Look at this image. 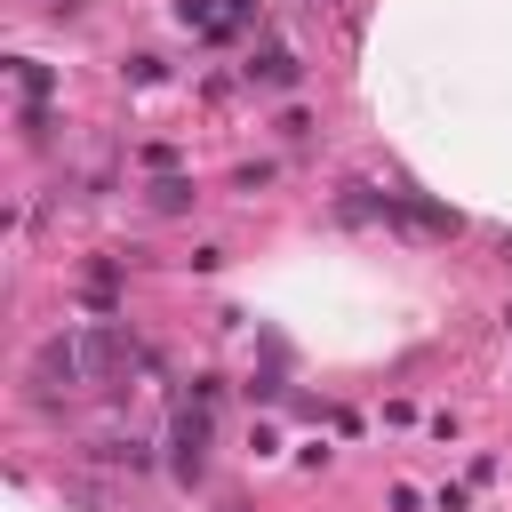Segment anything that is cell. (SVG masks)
Returning <instances> with one entry per match:
<instances>
[{"label":"cell","mask_w":512,"mask_h":512,"mask_svg":"<svg viewBox=\"0 0 512 512\" xmlns=\"http://www.w3.org/2000/svg\"><path fill=\"white\" fill-rule=\"evenodd\" d=\"M168 448H176V480H200V464H208V416L184 408L176 432H168Z\"/></svg>","instance_id":"obj_1"},{"label":"cell","mask_w":512,"mask_h":512,"mask_svg":"<svg viewBox=\"0 0 512 512\" xmlns=\"http://www.w3.org/2000/svg\"><path fill=\"white\" fill-rule=\"evenodd\" d=\"M80 360H88V368H120V360H136V344H128L120 328H88V344H80Z\"/></svg>","instance_id":"obj_2"},{"label":"cell","mask_w":512,"mask_h":512,"mask_svg":"<svg viewBox=\"0 0 512 512\" xmlns=\"http://www.w3.org/2000/svg\"><path fill=\"white\" fill-rule=\"evenodd\" d=\"M248 72H256V80H272V88H288V80H296V56H288V48H264Z\"/></svg>","instance_id":"obj_3"},{"label":"cell","mask_w":512,"mask_h":512,"mask_svg":"<svg viewBox=\"0 0 512 512\" xmlns=\"http://www.w3.org/2000/svg\"><path fill=\"white\" fill-rule=\"evenodd\" d=\"M152 208H192V184H184V176H160V184H152Z\"/></svg>","instance_id":"obj_4"}]
</instances>
